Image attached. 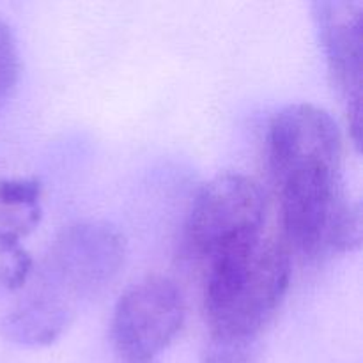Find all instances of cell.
Wrapping results in <instances>:
<instances>
[{
	"label": "cell",
	"instance_id": "obj_1",
	"mask_svg": "<svg viewBox=\"0 0 363 363\" xmlns=\"http://www.w3.org/2000/svg\"><path fill=\"white\" fill-rule=\"evenodd\" d=\"M269 165L287 240L305 255L350 248L358 222L340 191L342 137L333 117L308 103L280 110L269 126Z\"/></svg>",
	"mask_w": 363,
	"mask_h": 363
},
{
	"label": "cell",
	"instance_id": "obj_8",
	"mask_svg": "<svg viewBox=\"0 0 363 363\" xmlns=\"http://www.w3.org/2000/svg\"><path fill=\"white\" fill-rule=\"evenodd\" d=\"M257 351V340L209 335L202 350L201 363H254Z\"/></svg>",
	"mask_w": 363,
	"mask_h": 363
},
{
	"label": "cell",
	"instance_id": "obj_4",
	"mask_svg": "<svg viewBox=\"0 0 363 363\" xmlns=\"http://www.w3.org/2000/svg\"><path fill=\"white\" fill-rule=\"evenodd\" d=\"M126 257L123 236L112 225L82 222L60 233L43 266V293L73 307L101 294L119 275Z\"/></svg>",
	"mask_w": 363,
	"mask_h": 363
},
{
	"label": "cell",
	"instance_id": "obj_2",
	"mask_svg": "<svg viewBox=\"0 0 363 363\" xmlns=\"http://www.w3.org/2000/svg\"><path fill=\"white\" fill-rule=\"evenodd\" d=\"M208 264L204 311L211 335L257 340L289 287L287 248L262 234Z\"/></svg>",
	"mask_w": 363,
	"mask_h": 363
},
{
	"label": "cell",
	"instance_id": "obj_6",
	"mask_svg": "<svg viewBox=\"0 0 363 363\" xmlns=\"http://www.w3.org/2000/svg\"><path fill=\"white\" fill-rule=\"evenodd\" d=\"M314 18L333 85L346 103L358 145L362 131L363 6L353 0H323L314 4Z\"/></svg>",
	"mask_w": 363,
	"mask_h": 363
},
{
	"label": "cell",
	"instance_id": "obj_10",
	"mask_svg": "<svg viewBox=\"0 0 363 363\" xmlns=\"http://www.w3.org/2000/svg\"><path fill=\"white\" fill-rule=\"evenodd\" d=\"M123 363H133V362H124V360H123Z\"/></svg>",
	"mask_w": 363,
	"mask_h": 363
},
{
	"label": "cell",
	"instance_id": "obj_9",
	"mask_svg": "<svg viewBox=\"0 0 363 363\" xmlns=\"http://www.w3.org/2000/svg\"><path fill=\"white\" fill-rule=\"evenodd\" d=\"M20 77V52L13 30L0 20V110L9 99Z\"/></svg>",
	"mask_w": 363,
	"mask_h": 363
},
{
	"label": "cell",
	"instance_id": "obj_3",
	"mask_svg": "<svg viewBox=\"0 0 363 363\" xmlns=\"http://www.w3.org/2000/svg\"><path fill=\"white\" fill-rule=\"evenodd\" d=\"M266 199L259 184L243 174H222L195 197L184 227V241L204 261L262 236Z\"/></svg>",
	"mask_w": 363,
	"mask_h": 363
},
{
	"label": "cell",
	"instance_id": "obj_7",
	"mask_svg": "<svg viewBox=\"0 0 363 363\" xmlns=\"http://www.w3.org/2000/svg\"><path fill=\"white\" fill-rule=\"evenodd\" d=\"M73 314L71 305L41 291L7 314L2 323V333L20 346H48L62 335L73 321Z\"/></svg>",
	"mask_w": 363,
	"mask_h": 363
},
{
	"label": "cell",
	"instance_id": "obj_5",
	"mask_svg": "<svg viewBox=\"0 0 363 363\" xmlns=\"http://www.w3.org/2000/svg\"><path fill=\"white\" fill-rule=\"evenodd\" d=\"M186 307L179 287L152 275L133 284L117 301L112 340L124 362L152 363L183 328Z\"/></svg>",
	"mask_w": 363,
	"mask_h": 363
}]
</instances>
